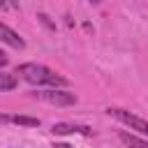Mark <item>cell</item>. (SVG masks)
Returning <instances> with one entry per match:
<instances>
[{"mask_svg":"<svg viewBox=\"0 0 148 148\" xmlns=\"http://www.w3.org/2000/svg\"><path fill=\"white\" fill-rule=\"evenodd\" d=\"M28 83L32 86H51V88H65L69 81L60 74H56L53 69H49L46 65H37V62H23L18 65V72Z\"/></svg>","mask_w":148,"mask_h":148,"instance_id":"cell-1","label":"cell"},{"mask_svg":"<svg viewBox=\"0 0 148 148\" xmlns=\"http://www.w3.org/2000/svg\"><path fill=\"white\" fill-rule=\"evenodd\" d=\"M0 123H14V125H25V127H39V118H32V116H7V113H0Z\"/></svg>","mask_w":148,"mask_h":148,"instance_id":"cell-6","label":"cell"},{"mask_svg":"<svg viewBox=\"0 0 148 148\" xmlns=\"http://www.w3.org/2000/svg\"><path fill=\"white\" fill-rule=\"evenodd\" d=\"M106 113L111 118L120 120L123 125H127L130 130H136V132H141V134L148 136V120L146 118H141V116H136L132 111H125V109H106Z\"/></svg>","mask_w":148,"mask_h":148,"instance_id":"cell-3","label":"cell"},{"mask_svg":"<svg viewBox=\"0 0 148 148\" xmlns=\"http://www.w3.org/2000/svg\"><path fill=\"white\" fill-rule=\"evenodd\" d=\"M0 42H5L7 46H12V49H23L25 46V42H23V37L18 35V32H14L9 25H5V23H0Z\"/></svg>","mask_w":148,"mask_h":148,"instance_id":"cell-5","label":"cell"},{"mask_svg":"<svg viewBox=\"0 0 148 148\" xmlns=\"http://www.w3.org/2000/svg\"><path fill=\"white\" fill-rule=\"evenodd\" d=\"M7 60H9V58H7V53H5V51H0V67H5V65H7Z\"/></svg>","mask_w":148,"mask_h":148,"instance_id":"cell-9","label":"cell"},{"mask_svg":"<svg viewBox=\"0 0 148 148\" xmlns=\"http://www.w3.org/2000/svg\"><path fill=\"white\" fill-rule=\"evenodd\" d=\"M51 132L53 134H83V136H88L92 130L88 125H76V123H56L51 127Z\"/></svg>","mask_w":148,"mask_h":148,"instance_id":"cell-4","label":"cell"},{"mask_svg":"<svg viewBox=\"0 0 148 148\" xmlns=\"http://www.w3.org/2000/svg\"><path fill=\"white\" fill-rule=\"evenodd\" d=\"M16 86H18V81H16V76H14V74L0 72V92H5V90H14Z\"/></svg>","mask_w":148,"mask_h":148,"instance_id":"cell-8","label":"cell"},{"mask_svg":"<svg viewBox=\"0 0 148 148\" xmlns=\"http://www.w3.org/2000/svg\"><path fill=\"white\" fill-rule=\"evenodd\" d=\"M90 2H99V0H90Z\"/></svg>","mask_w":148,"mask_h":148,"instance_id":"cell-11","label":"cell"},{"mask_svg":"<svg viewBox=\"0 0 148 148\" xmlns=\"http://www.w3.org/2000/svg\"><path fill=\"white\" fill-rule=\"evenodd\" d=\"M32 97L46 102V104H56V106H69V104H76V95L74 92H67V90H60V88H49V90H35Z\"/></svg>","mask_w":148,"mask_h":148,"instance_id":"cell-2","label":"cell"},{"mask_svg":"<svg viewBox=\"0 0 148 148\" xmlns=\"http://www.w3.org/2000/svg\"><path fill=\"white\" fill-rule=\"evenodd\" d=\"M0 7H16V5L9 2V0H0Z\"/></svg>","mask_w":148,"mask_h":148,"instance_id":"cell-10","label":"cell"},{"mask_svg":"<svg viewBox=\"0 0 148 148\" xmlns=\"http://www.w3.org/2000/svg\"><path fill=\"white\" fill-rule=\"evenodd\" d=\"M120 141L127 146V148H148V141L134 136V134H127V132H120Z\"/></svg>","mask_w":148,"mask_h":148,"instance_id":"cell-7","label":"cell"}]
</instances>
